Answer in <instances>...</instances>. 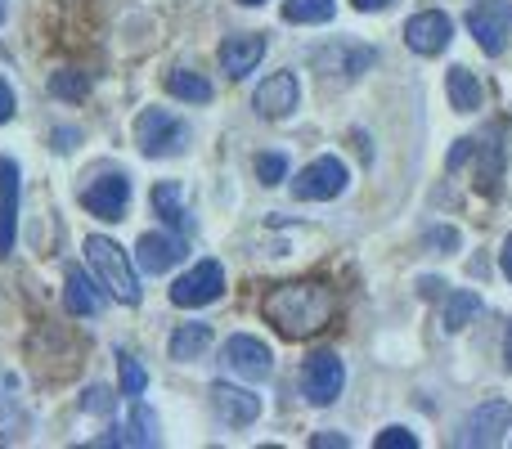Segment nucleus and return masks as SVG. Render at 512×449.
Returning <instances> with one entry per match:
<instances>
[{"instance_id": "f257e3e1", "label": "nucleus", "mask_w": 512, "mask_h": 449, "mask_svg": "<svg viewBox=\"0 0 512 449\" xmlns=\"http://www.w3.org/2000/svg\"><path fill=\"white\" fill-rule=\"evenodd\" d=\"M261 315L279 328L283 337L301 342V337H315L333 324L337 315V292L328 283L315 279H301V283H279V288L265 292L261 301Z\"/></svg>"}, {"instance_id": "f03ea898", "label": "nucleus", "mask_w": 512, "mask_h": 449, "mask_svg": "<svg viewBox=\"0 0 512 449\" xmlns=\"http://www.w3.org/2000/svg\"><path fill=\"white\" fill-rule=\"evenodd\" d=\"M86 261L95 265V274L104 279V288L113 292L122 306H135V301H140V274H135L131 256H126L122 247L113 243V238L90 234L86 238Z\"/></svg>"}, {"instance_id": "7ed1b4c3", "label": "nucleus", "mask_w": 512, "mask_h": 449, "mask_svg": "<svg viewBox=\"0 0 512 449\" xmlns=\"http://www.w3.org/2000/svg\"><path fill=\"white\" fill-rule=\"evenodd\" d=\"M135 144H140L144 158H176L189 144V126L171 117L167 108H144L135 117Z\"/></svg>"}, {"instance_id": "20e7f679", "label": "nucleus", "mask_w": 512, "mask_h": 449, "mask_svg": "<svg viewBox=\"0 0 512 449\" xmlns=\"http://www.w3.org/2000/svg\"><path fill=\"white\" fill-rule=\"evenodd\" d=\"M346 387V364L337 360L333 351H315L306 364H301V396L315 409H328Z\"/></svg>"}, {"instance_id": "39448f33", "label": "nucleus", "mask_w": 512, "mask_h": 449, "mask_svg": "<svg viewBox=\"0 0 512 449\" xmlns=\"http://www.w3.org/2000/svg\"><path fill=\"white\" fill-rule=\"evenodd\" d=\"M225 292V270L221 261H198L189 274H180L176 283H171V306L180 310H198L207 306V301H216Z\"/></svg>"}, {"instance_id": "423d86ee", "label": "nucleus", "mask_w": 512, "mask_h": 449, "mask_svg": "<svg viewBox=\"0 0 512 449\" xmlns=\"http://www.w3.org/2000/svg\"><path fill=\"white\" fill-rule=\"evenodd\" d=\"M512 27V0H477L468 9V32L477 36V45L486 54H504Z\"/></svg>"}, {"instance_id": "0eeeda50", "label": "nucleus", "mask_w": 512, "mask_h": 449, "mask_svg": "<svg viewBox=\"0 0 512 449\" xmlns=\"http://www.w3.org/2000/svg\"><path fill=\"white\" fill-rule=\"evenodd\" d=\"M221 364H225L230 373H239V378H248V382H265V378L274 373L270 346H265L261 337H248V333L230 337V342L221 346Z\"/></svg>"}, {"instance_id": "6e6552de", "label": "nucleus", "mask_w": 512, "mask_h": 449, "mask_svg": "<svg viewBox=\"0 0 512 449\" xmlns=\"http://www.w3.org/2000/svg\"><path fill=\"white\" fill-rule=\"evenodd\" d=\"M346 189V167L337 158H315L297 180H292V198L301 203H328Z\"/></svg>"}, {"instance_id": "1a4fd4ad", "label": "nucleus", "mask_w": 512, "mask_h": 449, "mask_svg": "<svg viewBox=\"0 0 512 449\" xmlns=\"http://www.w3.org/2000/svg\"><path fill=\"white\" fill-rule=\"evenodd\" d=\"M508 423H512V405H508V400H486V405H477V414H472L468 423H463L459 445H468V449H486V445L504 441Z\"/></svg>"}, {"instance_id": "9d476101", "label": "nucleus", "mask_w": 512, "mask_h": 449, "mask_svg": "<svg viewBox=\"0 0 512 449\" xmlns=\"http://www.w3.org/2000/svg\"><path fill=\"white\" fill-rule=\"evenodd\" d=\"M450 36H454V23L441 14V9H423V14H414L405 23V45L414 54H441L445 45H450Z\"/></svg>"}, {"instance_id": "9b49d317", "label": "nucleus", "mask_w": 512, "mask_h": 449, "mask_svg": "<svg viewBox=\"0 0 512 449\" xmlns=\"http://www.w3.org/2000/svg\"><path fill=\"white\" fill-rule=\"evenodd\" d=\"M81 203L99 221H122L126 203H131V180L126 176H99L90 189H81Z\"/></svg>"}, {"instance_id": "f8f14e48", "label": "nucleus", "mask_w": 512, "mask_h": 449, "mask_svg": "<svg viewBox=\"0 0 512 449\" xmlns=\"http://www.w3.org/2000/svg\"><path fill=\"white\" fill-rule=\"evenodd\" d=\"M180 261H185V238L180 234H144L135 243V265L144 274H167Z\"/></svg>"}, {"instance_id": "ddd939ff", "label": "nucleus", "mask_w": 512, "mask_h": 449, "mask_svg": "<svg viewBox=\"0 0 512 449\" xmlns=\"http://www.w3.org/2000/svg\"><path fill=\"white\" fill-rule=\"evenodd\" d=\"M207 396H212L216 418L230 423V427H248V423H256V414H261V400H256L252 391H243V387H230V382H212Z\"/></svg>"}, {"instance_id": "4468645a", "label": "nucleus", "mask_w": 512, "mask_h": 449, "mask_svg": "<svg viewBox=\"0 0 512 449\" xmlns=\"http://www.w3.org/2000/svg\"><path fill=\"white\" fill-rule=\"evenodd\" d=\"M297 99H301L297 77H292V72H274V77H265L261 86H256L252 104H256V113L274 122V117H288L292 108H297Z\"/></svg>"}, {"instance_id": "2eb2a0df", "label": "nucleus", "mask_w": 512, "mask_h": 449, "mask_svg": "<svg viewBox=\"0 0 512 449\" xmlns=\"http://www.w3.org/2000/svg\"><path fill=\"white\" fill-rule=\"evenodd\" d=\"M18 167L14 158H0V256H14V229H18Z\"/></svg>"}, {"instance_id": "dca6fc26", "label": "nucleus", "mask_w": 512, "mask_h": 449, "mask_svg": "<svg viewBox=\"0 0 512 449\" xmlns=\"http://www.w3.org/2000/svg\"><path fill=\"white\" fill-rule=\"evenodd\" d=\"M315 63L328 72H342V77H360L378 63V50H369V45H328V50L315 54Z\"/></svg>"}, {"instance_id": "f3484780", "label": "nucleus", "mask_w": 512, "mask_h": 449, "mask_svg": "<svg viewBox=\"0 0 512 449\" xmlns=\"http://www.w3.org/2000/svg\"><path fill=\"white\" fill-rule=\"evenodd\" d=\"M265 59V36H230V41L221 45V68L230 72V77H248V72H256V63Z\"/></svg>"}, {"instance_id": "a211bd4d", "label": "nucleus", "mask_w": 512, "mask_h": 449, "mask_svg": "<svg viewBox=\"0 0 512 449\" xmlns=\"http://www.w3.org/2000/svg\"><path fill=\"white\" fill-rule=\"evenodd\" d=\"M95 445H158V414H153L149 405H140V396H135L131 418H126L122 432L99 436Z\"/></svg>"}, {"instance_id": "6ab92c4d", "label": "nucleus", "mask_w": 512, "mask_h": 449, "mask_svg": "<svg viewBox=\"0 0 512 449\" xmlns=\"http://www.w3.org/2000/svg\"><path fill=\"white\" fill-rule=\"evenodd\" d=\"M63 306H68V315H77V319H95L99 310H104V297H99L95 279H90L86 270H68V288H63Z\"/></svg>"}, {"instance_id": "aec40b11", "label": "nucleus", "mask_w": 512, "mask_h": 449, "mask_svg": "<svg viewBox=\"0 0 512 449\" xmlns=\"http://www.w3.org/2000/svg\"><path fill=\"white\" fill-rule=\"evenodd\" d=\"M153 212L162 216L176 234H185V229H194V216L185 212V198H180V185L176 180H162V185H153Z\"/></svg>"}, {"instance_id": "412c9836", "label": "nucleus", "mask_w": 512, "mask_h": 449, "mask_svg": "<svg viewBox=\"0 0 512 449\" xmlns=\"http://www.w3.org/2000/svg\"><path fill=\"white\" fill-rule=\"evenodd\" d=\"M445 95H450V104L459 108V113H477L481 108V86L468 68H450V77H445Z\"/></svg>"}, {"instance_id": "4be33fe9", "label": "nucleus", "mask_w": 512, "mask_h": 449, "mask_svg": "<svg viewBox=\"0 0 512 449\" xmlns=\"http://www.w3.org/2000/svg\"><path fill=\"white\" fill-rule=\"evenodd\" d=\"M167 90H171L176 99H185V104H212V95H216L212 81L198 77V72H189V68H176V72H171V77H167Z\"/></svg>"}, {"instance_id": "5701e85b", "label": "nucleus", "mask_w": 512, "mask_h": 449, "mask_svg": "<svg viewBox=\"0 0 512 449\" xmlns=\"http://www.w3.org/2000/svg\"><path fill=\"white\" fill-rule=\"evenodd\" d=\"M212 346V328L207 324H180L171 337V360H198Z\"/></svg>"}, {"instance_id": "b1692460", "label": "nucleus", "mask_w": 512, "mask_h": 449, "mask_svg": "<svg viewBox=\"0 0 512 449\" xmlns=\"http://www.w3.org/2000/svg\"><path fill=\"white\" fill-rule=\"evenodd\" d=\"M472 315H481V297H477V292H454V297L445 301V315H441L445 333H459Z\"/></svg>"}, {"instance_id": "393cba45", "label": "nucleus", "mask_w": 512, "mask_h": 449, "mask_svg": "<svg viewBox=\"0 0 512 449\" xmlns=\"http://www.w3.org/2000/svg\"><path fill=\"white\" fill-rule=\"evenodd\" d=\"M333 14H337L333 0H288V5H283L288 23H328Z\"/></svg>"}, {"instance_id": "a878e982", "label": "nucleus", "mask_w": 512, "mask_h": 449, "mask_svg": "<svg viewBox=\"0 0 512 449\" xmlns=\"http://www.w3.org/2000/svg\"><path fill=\"white\" fill-rule=\"evenodd\" d=\"M86 90H90V77L86 72H77V68L54 72L50 77V95L54 99H86Z\"/></svg>"}, {"instance_id": "bb28decb", "label": "nucleus", "mask_w": 512, "mask_h": 449, "mask_svg": "<svg viewBox=\"0 0 512 449\" xmlns=\"http://www.w3.org/2000/svg\"><path fill=\"white\" fill-rule=\"evenodd\" d=\"M117 373H122V396H144V387H149V373L140 369V360H131V355H117Z\"/></svg>"}, {"instance_id": "cd10ccee", "label": "nucleus", "mask_w": 512, "mask_h": 449, "mask_svg": "<svg viewBox=\"0 0 512 449\" xmlns=\"http://www.w3.org/2000/svg\"><path fill=\"white\" fill-rule=\"evenodd\" d=\"M256 176H261V185H279L288 176V158L283 153H261L256 158Z\"/></svg>"}, {"instance_id": "c85d7f7f", "label": "nucleus", "mask_w": 512, "mask_h": 449, "mask_svg": "<svg viewBox=\"0 0 512 449\" xmlns=\"http://www.w3.org/2000/svg\"><path fill=\"white\" fill-rule=\"evenodd\" d=\"M81 409H86V414H113V391H108V387H90L86 396H81Z\"/></svg>"}, {"instance_id": "c756f323", "label": "nucleus", "mask_w": 512, "mask_h": 449, "mask_svg": "<svg viewBox=\"0 0 512 449\" xmlns=\"http://www.w3.org/2000/svg\"><path fill=\"white\" fill-rule=\"evenodd\" d=\"M378 449H418V436H409L405 427H387V432H378Z\"/></svg>"}, {"instance_id": "7c9ffc66", "label": "nucleus", "mask_w": 512, "mask_h": 449, "mask_svg": "<svg viewBox=\"0 0 512 449\" xmlns=\"http://www.w3.org/2000/svg\"><path fill=\"white\" fill-rule=\"evenodd\" d=\"M18 113V99H14V86H9L5 77H0V126L9 122V117Z\"/></svg>"}, {"instance_id": "2f4dec72", "label": "nucleus", "mask_w": 512, "mask_h": 449, "mask_svg": "<svg viewBox=\"0 0 512 449\" xmlns=\"http://www.w3.org/2000/svg\"><path fill=\"white\" fill-rule=\"evenodd\" d=\"M423 243L427 247H459V234H454V229H427Z\"/></svg>"}, {"instance_id": "473e14b6", "label": "nucleus", "mask_w": 512, "mask_h": 449, "mask_svg": "<svg viewBox=\"0 0 512 449\" xmlns=\"http://www.w3.org/2000/svg\"><path fill=\"white\" fill-rule=\"evenodd\" d=\"M472 149H477V140H459V144H454V149H450V162H445V167H450V171H459L463 162L472 158Z\"/></svg>"}, {"instance_id": "72a5a7b5", "label": "nucleus", "mask_w": 512, "mask_h": 449, "mask_svg": "<svg viewBox=\"0 0 512 449\" xmlns=\"http://www.w3.org/2000/svg\"><path fill=\"white\" fill-rule=\"evenodd\" d=\"M315 449H346L351 441H346V436H333V432H324V436H315V441H310Z\"/></svg>"}, {"instance_id": "f704fd0d", "label": "nucleus", "mask_w": 512, "mask_h": 449, "mask_svg": "<svg viewBox=\"0 0 512 449\" xmlns=\"http://www.w3.org/2000/svg\"><path fill=\"white\" fill-rule=\"evenodd\" d=\"M391 0H355V9H364V14H373V9H387Z\"/></svg>"}, {"instance_id": "c9c22d12", "label": "nucleus", "mask_w": 512, "mask_h": 449, "mask_svg": "<svg viewBox=\"0 0 512 449\" xmlns=\"http://www.w3.org/2000/svg\"><path fill=\"white\" fill-rule=\"evenodd\" d=\"M54 140H59V149L68 153L72 149V140H77V131H54Z\"/></svg>"}, {"instance_id": "e433bc0d", "label": "nucleus", "mask_w": 512, "mask_h": 449, "mask_svg": "<svg viewBox=\"0 0 512 449\" xmlns=\"http://www.w3.org/2000/svg\"><path fill=\"white\" fill-rule=\"evenodd\" d=\"M499 261H504V274L512 279V234H508V243H504V256H499Z\"/></svg>"}, {"instance_id": "4c0bfd02", "label": "nucleus", "mask_w": 512, "mask_h": 449, "mask_svg": "<svg viewBox=\"0 0 512 449\" xmlns=\"http://www.w3.org/2000/svg\"><path fill=\"white\" fill-rule=\"evenodd\" d=\"M504 355H508V369H512V324H508V346H504Z\"/></svg>"}, {"instance_id": "58836bf2", "label": "nucleus", "mask_w": 512, "mask_h": 449, "mask_svg": "<svg viewBox=\"0 0 512 449\" xmlns=\"http://www.w3.org/2000/svg\"><path fill=\"white\" fill-rule=\"evenodd\" d=\"M5 9H9V5H5V0H0V23H5Z\"/></svg>"}, {"instance_id": "ea45409f", "label": "nucleus", "mask_w": 512, "mask_h": 449, "mask_svg": "<svg viewBox=\"0 0 512 449\" xmlns=\"http://www.w3.org/2000/svg\"><path fill=\"white\" fill-rule=\"evenodd\" d=\"M239 5H265V0H239Z\"/></svg>"}]
</instances>
